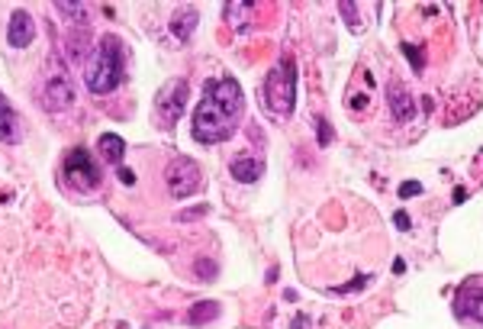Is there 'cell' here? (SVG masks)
<instances>
[{"instance_id":"5","label":"cell","mask_w":483,"mask_h":329,"mask_svg":"<svg viewBox=\"0 0 483 329\" xmlns=\"http://www.w3.org/2000/svg\"><path fill=\"white\" fill-rule=\"evenodd\" d=\"M187 94H191V87H187V81H181V78H171V81L158 91L155 110H158V117L165 119V126H174L177 123V117H181L184 107H187Z\"/></svg>"},{"instance_id":"7","label":"cell","mask_w":483,"mask_h":329,"mask_svg":"<svg viewBox=\"0 0 483 329\" xmlns=\"http://www.w3.org/2000/svg\"><path fill=\"white\" fill-rule=\"evenodd\" d=\"M45 110H52V113H59V110H68L71 103H75V87H71V81H68L65 75H59V71H52L49 81H45Z\"/></svg>"},{"instance_id":"10","label":"cell","mask_w":483,"mask_h":329,"mask_svg":"<svg viewBox=\"0 0 483 329\" xmlns=\"http://www.w3.org/2000/svg\"><path fill=\"white\" fill-rule=\"evenodd\" d=\"M387 101H390V110H393V117H396V123H409V119L416 117V103H413V97L406 94V87H403L400 81H390V85H387Z\"/></svg>"},{"instance_id":"6","label":"cell","mask_w":483,"mask_h":329,"mask_svg":"<svg viewBox=\"0 0 483 329\" xmlns=\"http://www.w3.org/2000/svg\"><path fill=\"white\" fill-rule=\"evenodd\" d=\"M165 181L174 197H191L200 187V165L191 159H174L165 171Z\"/></svg>"},{"instance_id":"13","label":"cell","mask_w":483,"mask_h":329,"mask_svg":"<svg viewBox=\"0 0 483 329\" xmlns=\"http://www.w3.org/2000/svg\"><path fill=\"white\" fill-rule=\"evenodd\" d=\"M265 175V161L261 159H235L232 161V177L242 181V184H251Z\"/></svg>"},{"instance_id":"11","label":"cell","mask_w":483,"mask_h":329,"mask_svg":"<svg viewBox=\"0 0 483 329\" xmlns=\"http://www.w3.org/2000/svg\"><path fill=\"white\" fill-rule=\"evenodd\" d=\"M23 139V126H20L17 110L10 107V101L0 94V142L3 145H17Z\"/></svg>"},{"instance_id":"19","label":"cell","mask_w":483,"mask_h":329,"mask_svg":"<svg viewBox=\"0 0 483 329\" xmlns=\"http://www.w3.org/2000/svg\"><path fill=\"white\" fill-rule=\"evenodd\" d=\"M316 136H319V142H322V145L332 142V129H329V123H325V119H316Z\"/></svg>"},{"instance_id":"9","label":"cell","mask_w":483,"mask_h":329,"mask_svg":"<svg viewBox=\"0 0 483 329\" xmlns=\"http://www.w3.org/2000/svg\"><path fill=\"white\" fill-rule=\"evenodd\" d=\"M454 310H458L461 320H470V323H480V326H483V287L467 284L464 291L458 294Z\"/></svg>"},{"instance_id":"21","label":"cell","mask_w":483,"mask_h":329,"mask_svg":"<svg viewBox=\"0 0 483 329\" xmlns=\"http://www.w3.org/2000/svg\"><path fill=\"white\" fill-rule=\"evenodd\" d=\"M367 281H371V278H367V275H361L358 281H351V284H342V287H335V291H339V294H345V291H361V287H364Z\"/></svg>"},{"instance_id":"1","label":"cell","mask_w":483,"mask_h":329,"mask_svg":"<svg viewBox=\"0 0 483 329\" xmlns=\"http://www.w3.org/2000/svg\"><path fill=\"white\" fill-rule=\"evenodd\" d=\"M242 110H245V101H242V87L235 78L207 81L200 103H197V110H193V117H191L193 139L203 145L225 142L239 129Z\"/></svg>"},{"instance_id":"3","label":"cell","mask_w":483,"mask_h":329,"mask_svg":"<svg viewBox=\"0 0 483 329\" xmlns=\"http://www.w3.org/2000/svg\"><path fill=\"white\" fill-rule=\"evenodd\" d=\"M293 103H297V68L290 59H281L274 71H267L265 81V107L277 117H290Z\"/></svg>"},{"instance_id":"15","label":"cell","mask_w":483,"mask_h":329,"mask_svg":"<svg viewBox=\"0 0 483 329\" xmlns=\"http://www.w3.org/2000/svg\"><path fill=\"white\" fill-rule=\"evenodd\" d=\"M216 316H219V304H216V300H200V304L191 307V313H187V323H191V326H203V323L216 320Z\"/></svg>"},{"instance_id":"8","label":"cell","mask_w":483,"mask_h":329,"mask_svg":"<svg viewBox=\"0 0 483 329\" xmlns=\"http://www.w3.org/2000/svg\"><path fill=\"white\" fill-rule=\"evenodd\" d=\"M33 39H36L33 17H29L26 10H17V13L10 17V26H7V43L13 45V49H26Z\"/></svg>"},{"instance_id":"25","label":"cell","mask_w":483,"mask_h":329,"mask_svg":"<svg viewBox=\"0 0 483 329\" xmlns=\"http://www.w3.org/2000/svg\"><path fill=\"white\" fill-rule=\"evenodd\" d=\"M364 103H367V97H364V94H355V101H351V107H355V110H361V107H364Z\"/></svg>"},{"instance_id":"18","label":"cell","mask_w":483,"mask_h":329,"mask_svg":"<svg viewBox=\"0 0 483 329\" xmlns=\"http://www.w3.org/2000/svg\"><path fill=\"white\" fill-rule=\"evenodd\" d=\"M339 10H342V17H348V26H351V29H355V33H358V29H361V20H358V7H355V3H342V7H339Z\"/></svg>"},{"instance_id":"22","label":"cell","mask_w":483,"mask_h":329,"mask_svg":"<svg viewBox=\"0 0 483 329\" xmlns=\"http://www.w3.org/2000/svg\"><path fill=\"white\" fill-rule=\"evenodd\" d=\"M197 271H200L203 281H213V275H216V268H213L209 262H197Z\"/></svg>"},{"instance_id":"2","label":"cell","mask_w":483,"mask_h":329,"mask_svg":"<svg viewBox=\"0 0 483 329\" xmlns=\"http://www.w3.org/2000/svg\"><path fill=\"white\" fill-rule=\"evenodd\" d=\"M123 45H119L117 36H103L94 59L87 61V71H84V81H87V91L91 94H110L117 91L119 81H123Z\"/></svg>"},{"instance_id":"26","label":"cell","mask_w":483,"mask_h":329,"mask_svg":"<svg viewBox=\"0 0 483 329\" xmlns=\"http://www.w3.org/2000/svg\"><path fill=\"white\" fill-rule=\"evenodd\" d=\"M464 197H467L464 187H458V191H454V203H464Z\"/></svg>"},{"instance_id":"20","label":"cell","mask_w":483,"mask_h":329,"mask_svg":"<svg viewBox=\"0 0 483 329\" xmlns=\"http://www.w3.org/2000/svg\"><path fill=\"white\" fill-rule=\"evenodd\" d=\"M416 194H422V184H419V181H406V184L400 187V197H416Z\"/></svg>"},{"instance_id":"16","label":"cell","mask_w":483,"mask_h":329,"mask_svg":"<svg viewBox=\"0 0 483 329\" xmlns=\"http://www.w3.org/2000/svg\"><path fill=\"white\" fill-rule=\"evenodd\" d=\"M55 10H59L61 17H71V20H77V23H81L84 20V3H55Z\"/></svg>"},{"instance_id":"17","label":"cell","mask_w":483,"mask_h":329,"mask_svg":"<svg viewBox=\"0 0 483 329\" xmlns=\"http://www.w3.org/2000/svg\"><path fill=\"white\" fill-rule=\"evenodd\" d=\"M403 52H406V59L413 61V71H419V75H422V68H425V55H422V52H419L413 43L403 45Z\"/></svg>"},{"instance_id":"12","label":"cell","mask_w":483,"mask_h":329,"mask_svg":"<svg viewBox=\"0 0 483 329\" xmlns=\"http://www.w3.org/2000/svg\"><path fill=\"white\" fill-rule=\"evenodd\" d=\"M197 10L193 7H177L174 17H171V33L177 36V43H187L193 36V29H197Z\"/></svg>"},{"instance_id":"23","label":"cell","mask_w":483,"mask_h":329,"mask_svg":"<svg viewBox=\"0 0 483 329\" xmlns=\"http://www.w3.org/2000/svg\"><path fill=\"white\" fill-rule=\"evenodd\" d=\"M393 223H396V229H409V217H406V213H393Z\"/></svg>"},{"instance_id":"24","label":"cell","mask_w":483,"mask_h":329,"mask_svg":"<svg viewBox=\"0 0 483 329\" xmlns=\"http://www.w3.org/2000/svg\"><path fill=\"white\" fill-rule=\"evenodd\" d=\"M119 181H123V184H133V181H135V175H133V171H129V168H119Z\"/></svg>"},{"instance_id":"4","label":"cell","mask_w":483,"mask_h":329,"mask_svg":"<svg viewBox=\"0 0 483 329\" xmlns=\"http://www.w3.org/2000/svg\"><path fill=\"white\" fill-rule=\"evenodd\" d=\"M65 177L77 191H94V187L101 184V168H97V161L91 159L87 149H75L65 159Z\"/></svg>"},{"instance_id":"14","label":"cell","mask_w":483,"mask_h":329,"mask_svg":"<svg viewBox=\"0 0 483 329\" xmlns=\"http://www.w3.org/2000/svg\"><path fill=\"white\" fill-rule=\"evenodd\" d=\"M101 152H103V159L107 161H113V165H119L123 161V155H126V142H123V136H113V133H103L101 136Z\"/></svg>"}]
</instances>
